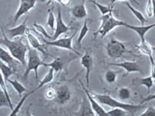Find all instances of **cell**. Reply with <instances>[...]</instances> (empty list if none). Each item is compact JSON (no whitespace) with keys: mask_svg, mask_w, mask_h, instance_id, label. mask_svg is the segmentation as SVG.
I'll list each match as a JSON object with an SVG mask.
<instances>
[{"mask_svg":"<svg viewBox=\"0 0 155 116\" xmlns=\"http://www.w3.org/2000/svg\"><path fill=\"white\" fill-rule=\"evenodd\" d=\"M127 111L119 108H113V109H110V111H107L108 116H125Z\"/></svg>","mask_w":155,"mask_h":116,"instance_id":"32","label":"cell"},{"mask_svg":"<svg viewBox=\"0 0 155 116\" xmlns=\"http://www.w3.org/2000/svg\"><path fill=\"white\" fill-rule=\"evenodd\" d=\"M110 66H116V67H120L123 68V69L126 71V75L125 76H127L130 72H143L142 69L140 68V66L138 65L137 62L135 61H123L121 63H110Z\"/></svg>","mask_w":155,"mask_h":116,"instance_id":"12","label":"cell"},{"mask_svg":"<svg viewBox=\"0 0 155 116\" xmlns=\"http://www.w3.org/2000/svg\"><path fill=\"white\" fill-rule=\"evenodd\" d=\"M116 1H123V0H111V4H110V5H114V3H115ZM128 1H130V2H133V3L137 4V5H139V4H140V3L137 1V0H128Z\"/></svg>","mask_w":155,"mask_h":116,"instance_id":"41","label":"cell"},{"mask_svg":"<svg viewBox=\"0 0 155 116\" xmlns=\"http://www.w3.org/2000/svg\"><path fill=\"white\" fill-rule=\"evenodd\" d=\"M55 95H56V89L55 88H52V87H48V88H47V90L45 92V98L47 100L53 101L55 98Z\"/></svg>","mask_w":155,"mask_h":116,"instance_id":"34","label":"cell"},{"mask_svg":"<svg viewBox=\"0 0 155 116\" xmlns=\"http://www.w3.org/2000/svg\"><path fill=\"white\" fill-rule=\"evenodd\" d=\"M40 66H44L47 68V63H45L42 58L39 55V51L33 47H28L27 51V62H26V69L23 74V79H27L29 72L34 71L35 72L36 80L38 81V69Z\"/></svg>","mask_w":155,"mask_h":116,"instance_id":"4","label":"cell"},{"mask_svg":"<svg viewBox=\"0 0 155 116\" xmlns=\"http://www.w3.org/2000/svg\"><path fill=\"white\" fill-rule=\"evenodd\" d=\"M137 48L140 50V52H142L143 54L148 56L149 58H152V54H153V50H152V47L149 45V44L144 41V42H140V45L137 47Z\"/></svg>","mask_w":155,"mask_h":116,"instance_id":"21","label":"cell"},{"mask_svg":"<svg viewBox=\"0 0 155 116\" xmlns=\"http://www.w3.org/2000/svg\"><path fill=\"white\" fill-rule=\"evenodd\" d=\"M54 22H56V18L54 17L53 13L48 10V21H47V25L50 26L52 32H54Z\"/></svg>","mask_w":155,"mask_h":116,"instance_id":"33","label":"cell"},{"mask_svg":"<svg viewBox=\"0 0 155 116\" xmlns=\"http://www.w3.org/2000/svg\"><path fill=\"white\" fill-rule=\"evenodd\" d=\"M70 29H71V27L66 25L64 21H63L61 10H60V7L58 6L57 7V17H56V26H55L54 32H53V36H51V40H56L60 35H64V34H66Z\"/></svg>","mask_w":155,"mask_h":116,"instance_id":"9","label":"cell"},{"mask_svg":"<svg viewBox=\"0 0 155 116\" xmlns=\"http://www.w3.org/2000/svg\"><path fill=\"white\" fill-rule=\"evenodd\" d=\"M0 60L12 68L16 66L15 63H17V61H18L17 59H15V58L12 56L11 53L7 51L6 50H4V48L1 47H0Z\"/></svg>","mask_w":155,"mask_h":116,"instance_id":"18","label":"cell"},{"mask_svg":"<svg viewBox=\"0 0 155 116\" xmlns=\"http://www.w3.org/2000/svg\"><path fill=\"white\" fill-rule=\"evenodd\" d=\"M27 19H28V16L26 17V18L24 19L23 22L21 24H19V25L14 27V28H11V29H8L7 30V33L9 34V37L10 39H17L18 37H21L23 36L24 34L26 33L27 31V26H26V22H27Z\"/></svg>","mask_w":155,"mask_h":116,"instance_id":"14","label":"cell"},{"mask_svg":"<svg viewBox=\"0 0 155 116\" xmlns=\"http://www.w3.org/2000/svg\"><path fill=\"white\" fill-rule=\"evenodd\" d=\"M92 2H93L95 4V6L98 8L100 13L102 14V16H104V14H109V13H111V12H113V10H114V5H110V6H106V5L100 4V3L97 2V1H92Z\"/></svg>","mask_w":155,"mask_h":116,"instance_id":"26","label":"cell"},{"mask_svg":"<svg viewBox=\"0 0 155 116\" xmlns=\"http://www.w3.org/2000/svg\"><path fill=\"white\" fill-rule=\"evenodd\" d=\"M92 1H97V0H92Z\"/></svg>","mask_w":155,"mask_h":116,"instance_id":"44","label":"cell"},{"mask_svg":"<svg viewBox=\"0 0 155 116\" xmlns=\"http://www.w3.org/2000/svg\"><path fill=\"white\" fill-rule=\"evenodd\" d=\"M33 93H34V91L32 90V91H30V92H28V93H27L26 95H24V96L22 97V98L21 99V101H19L18 103V105H16V108H14V109L12 110V112L10 113V116H15V115H17L18 111L21 110L22 105L24 104V102H25V101H26V99L28 98V97L30 96L31 94H33Z\"/></svg>","mask_w":155,"mask_h":116,"instance_id":"25","label":"cell"},{"mask_svg":"<svg viewBox=\"0 0 155 116\" xmlns=\"http://www.w3.org/2000/svg\"><path fill=\"white\" fill-rule=\"evenodd\" d=\"M127 7L130 9V11L132 12L133 14H134V16L137 18L139 21H140V24H142V25H144L145 23H147V19H145V18L143 17V14L140 13V12H139L138 10H136L134 7H132L130 5V3H127Z\"/></svg>","mask_w":155,"mask_h":116,"instance_id":"28","label":"cell"},{"mask_svg":"<svg viewBox=\"0 0 155 116\" xmlns=\"http://www.w3.org/2000/svg\"><path fill=\"white\" fill-rule=\"evenodd\" d=\"M75 115H81V116H94L95 112L92 109L89 101L87 102L85 98H84L82 100V103L81 105V108L77 111L75 113Z\"/></svg>","mask_w":155,"mask_h":116,"instance_id":"17","label":"cell"},{"mask_svg":"<svg viewBox=\"0 0 155 116\" xmlns=\"http://www.w3.org/2000/svg\"><path fill=\"white\" fill-rule=\"evenodd\" d=\"M64 67V61L61 57H55V59L51 63H47V68H52L55 72H60Z\"/></svg>","mask_w":155,"mask_h":116,"instance_id":"22","label":"cell"},{"mask_svg":"<svg viewBox=\"0 0 155 116\" xmlns=\"http://www.w3.org/2000/svg\"><path fill=\"white\" fill-rule=\"evenodd\" d=\"M1 32H2L3 38L0 39V45H3L6 47L8 48L9 52L11 53L15 59H17L21 64L26 66V62H27L26 55L28 51V47L22 43L21 38L18 39V40H16V39H14V40L9 39L5 35L2 27H1Z\"/></svg>","mask_w":155,"mask_h":116,"instance_id":"1","label":"cell"},{"mask_svg":"<svg viewBox=\"0 0 155 116\" xmlns=\"http://www.w3.org/2000/svg\"><path fill=\"white\" fill-rule=\"evenodd\" d=\"M152 6H153V17L155 18V0H152Z\"/></svg>","mask_w":155,"mask_h":116,"instance_id":"42","label":"cell"},{"mask_svg":"<svg viewBox=\"0 0 155 116\" xmlns=\"http://www.w3.org/2000/svg\"><path fill=\"white\" fill-rule=\"evenodd\" d=\"M50 1H55L57 3L63 5V6H68V5H70L71 0H48V2H50Z\"/></svg>","mask_w":155,"mask_h":116,"instance_id":"39","label":"cell"},{"mask_svg":"<svg viewBox=\"0 0 155 116\" xmlns=\"http://www.w3.org/2000/svg\"><path fill=\"white\" fill-rule=\"evenodd\" d=\"M0 70H1V72H2L4 80L6 82L10 79V76H12L16 74V70H15L14 68L8 66L7 64H5V63L2 62L1 60H0Z\"/></svg>","mask_w":155,"mask_h":116,"instance_id":"19","label":"cell"},{"mask_svg":"<svg viewBox=\"0 0 155 116\" xmlns=\"http://www.w3.org/2000/svg\"><path fill=\"white\" fill-rule=\"evenodd\" d=\"M76 33H77V31H75V33L73 34V35H71L70 37L56 39V40H53V41H47L46 39H44L43 42L45 43L46 46L56 47H59V48H64V50H70V51L75 52L78 56H80L81 55L80 52L75 50L74 47H73V39H74Z\"/></svg>","mask_w":155,"mask_h":116,"instance_id":"6","label":"cell"},{"mask_svg":"<svg viewBox=\"0 0 155 116\" xmlns=\"http://www.w3.org/2000/svg\"><path fill=\"white\" fill-rule=\"evenodd\" d=\"M88 30H89V28H88V25H87V21H85L84 22V24H82V27L80 31L79 37H78V45H79V47L81 46V42L84 40V38L86 36V34L88 33Z\"/></svg>","mask_w":155,"mask_h":116,"instance_id":"27","label":"cell"},{"mask_svg":"<svg viewBox=\"0 0 155 116\" xmlns=\"http://www.w3.org/2000/svg\"><path fill=\"white\" fill-rule=\"evenodd\" d=\"M81 65L86 70L85 74V81H86V88H89V83H90V72L93 68V57L90 54V52L86 51L84 55L81 57Z\"/></svg>","mask_w":155,"mask_h":116,"instance_id":"11","label":"cell"},{"mask_svg":"<svg viewBox=\"0 0 155 116\" xmlns=\"http://www.w3.org/2000/svg\"><path fill=\"white\" fill-rule=\"evenodd\" d=\"M150 59V62H151V77H152V79H153V82H154V84H155V61L153 59V57L152 58H149Z\"/></svg>","mask_w":155,"mask_h":116,"instance_id":"38","label":"cell"},{"mask_svg":"<svg viewBox=\"0 0 155 116\" xmlns=\"http://www.w3.org/2000/svg\"><path fill=\"white\" fill-rule=\"evenodd\" d=\"M92 96L95 100H97L101 105H105L110 106V108H119L126 110L127 112H131V114L134 115L136 112H138L140 109L144 108L143 104L140 105H132V104H125L123 102L116 101L113 97L110 95H101V94H96L92 93Z\"/></svg>","mask_w":155,"mask_h":116,"instance_id":"2","label":"cell"},{"mask_svg":"<svg viewBox=\"0 0 155 116\" xmlns=\"http://www.w3.org/2000/svg\"><path fill=\"white\" fill-rule=\"evenodd\" d=\"M34 27L36 28V30L39 32V33H41L42 35L45 37V38H47V39H48V40H51V36H50L48 34V32L45 30V27H43L41 24H38V23H36V22H34Z\"/></svg>","mask_w":155,"mask_h":116,"instance_id":"35","label":"cell"},{"mask_svg":"<svg viewBox=\"0 0 155 116\" xmlns=\"http://www.w3.org/2000/svg\"><path fill=\"white\" fill-rule=\"evenodd\" d=\"M116 79H117V72H114V71H111V70H109L106 72L105 74V80L107 83H114Z\"/></svg>","mask_w":155,"mask_h":116,"instance_id":"30","label":"cell"},{"mask_svg":"<svg viewBox=\"0 0 155 116\" xmlns=\"http://www.w3.org/2000/svg\"><path fill=\"white\" fill-rule=\"evenodd\" d=\"M101 21H102V23H101L99 29L93 33L94 38H96L98 35H100L101 38H104L107 34L110 33V31H113L115 27H119V26L127 27V25H128V23L114 18L113 16V12L102 16Z\"/></svg>","mask_w":155,"mask_h":116,"instance_id":"3","label":"cell"},{"mask_svg":"<svg viewBox=\"0 0 155 116\" xmlns=\"http://www.w3.org/2000/svg\"></svg>","mask_w":155,"mask_h":116,"instance_id":"45","label":"cell"},{"mask_svg":"<svg viewBox=\"0 0 155 116\" xmlns=\"http://www.w3.org/2000/svg\"><path fill=\"white\" fill-rule=\"evenodd\" d=\"M81 84L82 86V88H84V93H85V95L87 97V100L89 101L92 109H93V111L95 112V115H97V116H108V113H107V111L103 108H102L101 104L99 103V102L93 98L92 94L90 93L88 90H87V88H85V86L82 84L81 81Z\"/></svg>","mask_w":155,"mask_h":116,"instance_id":"10","label":"cell"},{"mask_svg":"<svg viewBox=\"0 0 155 116\" xmlns=\"http://www.w3.org/2000/svg\"><path fill=\"white\" fill-rule=\"evenodd\" d=\"M71 14H72V17L76 19L85 18L87 17V11L84 5V0L81 4L77 5V6L73 7L71 9Z\"/></svg>","mask_w":155,"mask_h":116,"instance_id":"16","label":"cell"},{"mask_svg":"<svg viewBox=\"0 0 155 116\" xmlns=\"http://www.w3.org/2000/svg\"><path fill=\"white\" fill-rule=\"evenodd\" d=\"M145 14L147 18L153 17V6H152V0H147V5L145 8Z\"/></svg>","mask_w":155,"mask_h":116,"instance_id":"36","label":"cell"},{"mask_svg":"<svg viewBox=\"0 0 155 116\" xmlns=\"http://www.w3.org/2000/svg\"><path fill=\"white\" fill-rule=\"evenodd\" d=\"M140 116H155V108L153 106H148L143 113L140 114Z\"/></svg>","mask_w":155,"mask_h":116,"instance_id":"37","label":"cell"},{"mask_svg":"<svg viewBox=\"0 0 155 116\" xmlns=\"http://www.w3.org/2000/svg\"><path fill=\"white\" fill-rule=\"evenodd\" d=\"M7 82H9V83L13 86V88L18 92V94L19 97H21V95L24 93V92H26V91H27V88H26V87H25V86H23V85L21 83V82L18 81V80L10 79H9Z\"/></svg>","mask_w":155,"mask_h":116,"instance_id":"24","label":"cell"},{"mask_svg":"<svg viewBox=\"0 0 155 116\" xmlns=\"http://www.w3.org/2000/svg\"><path fill=\"white\" fill-rule=\"evenodd\" d=\"M138 80H139V84L143 85V86L147 87V91H149V89L151 88V87L153 86V84H154L151 76H147V77H143V79H140Z\"/></svg>","mask_w":155,"mask_h":116,"instance_id":"31","label":"cell"},{"mask_svg":"<svg viewBox=\"0 0 155 116\" xmlns=\"http://www.w3.org/2000/svg\"><path fill=\"white\" fill-rule=\"evenodd\" d=\"M153 100H155V94L147 96V98H144V99H143V100L142 101V103H140V104H144V103H147V102L153 101Z\"/></svg>","mask_w":155,"mask_h":116,"instance_id":"40","label":"cell"},{"mask_svg":"<svg viewBox=\"0 0 155 116\" xmlns=\"http://www.w3.org/2000/svg\"><path fill=\"white\" fill-rule=\"evenodd\" d=\"M26 38H27V41H28V44L30 45L31 47L35 48V50H37L38 51L42 52L45 56H50V54L46 51V47H47L46 45H43V44H41V42L39 41V39L36 38L35 36H34V34L31 33V32H27L26 34Z\"/></svg>","mask_w":155,"mask_h":116,"instance_id":"13","label":"cell"},{"mask_svg":"<svg viewBox=\"0 0 155 116\" xmlns=\"http://www.w3.org/2000/svg\"><path fill=\"white\" fill-rule=\"evenodd\" d=\"M117 95H118V98L120 101H127L130 99L131 97V91L127 88V87H122V88H120L117 92Z\"/></svg>","mask_w":155,"mask_h":116,"instance_id":"29","label":"cell"},{"mask_svg":"<svg viewBox=\"0 0 155 116\" xmlns=\"http://www.w3.org/2000/svg\"><path fill=\"white\" fill-rule=\"evenodd\" d=\"M71 97H72V92L70 88L67 85L63 84L56 89V95L53 101L57 105H64L71 100Z\"/></svg>","mask_w":155,"mask_h":116,"instance_id":"8","label":"cell"},{"mask_svg":"<svg viewBox=\"0 0 155 116\" xmlns=\"http://www.w3.org/2000/svg\"><path fill=\"white\" fill-rule=\"evenodd\" d=\"M155 27V23L153 24H149V25H142V26H134V25H130L128 24L127 28L131 29V30L135 31L138 34L140 37V42H144L145 41V33L148 32L150 29H152Z\"/></svg>","mask_w":155,"mask_h":116,"instance_id":"15","label":"cell"},{"mask_svg":"<svg viewBox=\"0 0 155 116\" xmlns=\"http://www.w3.org/2000/svg\"><path fill=\"white\" fill-rule=\"evenodd\" d=\"M19 1H21L19 2V6L13 18L12 23H16L19 19V18H21L23 14H27L30 10H32L35 7L38 0H19Z\"/></svg>","mask_w":155,"mask_h":116,"instance_id":"7","label":"cell"},{"mask_svg":"<svg viewBox=\"0 0 155 116\" xmlns=\"http://www.w3.org/2000/svg\"><path fill=\"white\" fill-rule=\"evenodd\" d=\"M152 50H153V53H154V52H155V47H152Z\"/></svg>","mask_w":155,"mask_h":116,"instance_id":"43","label":"cell"},{"mask_svg":"<svg viewBox=\"0 0 155 116\" xmlns=\"http://www.w3.org/2000/svg\"><path fill=\"white\" fill-rule=\"evenodd\" d=\"M53 76H54V71H53L52 68H50V70H48V74L44 76V79L40 81V83H39L36 87L35 89H33V91L35 92L37 91L38 89H41L43 86H45L46 84L50 83V82H51L53 80Z\"/></svg>","mask_w":155,"mask_h":116,"instance_id":"20","label":"cell"},{"mask_svg":"<svg viewBox=\"0 0 155 116\" xmlns=\"http://www.w3.org/2000/svg\"><path fill=\"white\" fill-rule=\"evenodd\" d=\"M9 108L11 110L14 109V106L12 105V102L5 94V92L0 87V108Z\"/></svg>","mask_w":155,"mask_h":116,"instance_id":"23","label":"cell"},{"mask_svg":"<svg viewBox=\"0 0 155 116\" xmlns=\"http://www.w3.org/2000/svg\"><path fill=\"white\" fill-rule=\"evenodd\" d=\"M127 51L124 44L115 39H111L107 46V55L113 59H119Z\"/></svg>","mask_w":155,"mask_h":116,"instance_id":"5","label":"cell"}]
</instances>
